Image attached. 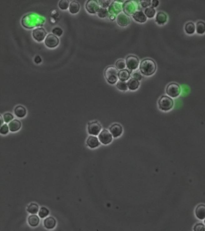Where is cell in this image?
Instances as JSON below:
<instances>
[{"instance_id":"1","label":"cell","mask_w":205,"mask_h":231,"mask_svg":"<svg viewBox=\"0 0 205 231\" xmlns=\"http://www.w3.org/2000/svg\"><path fill=\"white\" fill-rule=\"evenodd\" d=\"M45 19L36 13L26 15L22 19V24L25 28L32 29L35 27L41 26L45 23Z\"/></svg>"},{"instance_id":"2","label":"cell","mask_w":205,"mask_h":231,"mask_svg":"<svg viewBox=\"0 0 205 231\" xmlns=\"http://www.w3.org/2000/svg\"><path fill=\"white\" fill-rule=\"evenodd\" d=\"M140 70L144 76H152L157 70L156 63L151 59H145L140 64Z\"/></svg>"},{"instance_id":"3","label":"cell","mask_w":205,"mask_h":231,"mask_svg":"<svg viewBox=\"0 0 205 231\" xmlns=\"http://www.w3.org/2000/svg\"><path fill=\"white\" fill-rule=\"evenodd\" d=\"M118 72L119 71L116 67L114 66L108 67L105 69L104 71V76L109 83L114 85L118 82Z\"/></svg>"},{"instance_id":"4","label":"cell","mask_w":205,"mask_h":231,"mask_svg":"<svg viewBox=\"0 0 205 231\" xmlns=\"http://www.w3.org/2000/svg\"><path fill=\"white\" fill-rule=\"evenodd\" d=\"M123 11L127 15H132L138 8V3L134 0H128L122 4Z\"/></svg>"},{"instance_id":"5","label":"cell","mask_w":205,"mask_h":231,"mask_svg":"<svg viewBox=\"0 0 205 231\" xmlns=\"http://www.w3.org/2000/svg\"><path fill=\"white\" fill-rule=\"evenodd\" d=\"M173 100L170 97L163 95L158 101V107L163 111H168L173 107Z\"/></svg>"},{"instance_id":"6","label":"cell","mask_w":205,"mask_h":231,"mask_svg":"<svg viewBox=\"0 0 205 231\" xmlns=\"http://www.w3.org/2000/svg\"><path fill=\"white\" fill-rule=\"evenodd\" d=\"M181 93V86L176 83H171L166 88V93L172 98L178 97Z\"/></svg>"},{"instance_id":"7","label":"cell","mask_w":205,"mask_h":231,"mask_svg":"<svg viewBox=\"0 0 205 231\" xmlns=\"http://www.w3.org/2000/svg\"><path fill=\"white\" fill-rule=\"evenodd\" d=\"M126 63L127 68L131 71L138 68L140 61L137 56L131 55L126 57Z\"/></svg>"},{"instance_id":"8","label":"cell","mask_w":205,"mask_h":231,"mask_svg":"<svg viewBox=\"0 0 205 231\" xmlns=\"http://www.w3.org/2000/svg\"><path fill=\"white\" fill-rule=\"evenodd\" d=\"M101 6L96 0H88L86 4V8L90 14H96Z\"/></svg>"},{"instance_id":"9","label":"cell","mask_w":205,"mask_h":231,"mask_svg":"<svg viewBox=\"0 0 205 231\" xmlns=\"http://www.w3.org/2000/svg\"><path fill=\"white\" fill-rule=\"evenodd\" d=\"M45 44L48 48H55L59 44V39L55 35L50 33L45 39Z\"/></svg>"},{"instance_id":"10","label":"cell","mask_w":205,"mask_h":231,"mask_svg":"<svg viewBox=\"0 0 205 231\" xmlns=\"http://www.w3.org/2000/svg\"><path fill=\"white\" fill-rule=\"evenodd\" d=\"M47 36V31L43 28H37L32 31V36L38 42H42Z\"/></svg>"},{"instance_id":"11","label":"cell","mask_w":205,"mask_h":231,"mask_svg":"<svg viewBox=\"0 0 205 231\" xmlns=\"http://www.w3.org/2000/svg\"><path fill=\"white\" fill-rule=\"evenodd\" d=\"M101 129V125L97 121L90 122L88 124V131L89 134L92 135H98Z\"/></svg>"},{"instance_id":"12","label":"cell","mask_w":205,"mask_h":231,"mask_svg":"<svg viewBox=\"0 0 205 231\" xmlns=\"http://www.w3.org/2000/svg\"><path fill=\"white\" fill-rule=\"evenodd\" d=\"M99 139L103 144H108L112 141V135L110 132L104 129L99 135Z\"/></svg>"},{"instance_id":"13","label":"cell","mask_w":205,"mask_h":231,"mask_svg":"<svg viewBox=\"0 0 205 231\" xmlns=\"http://www.w3.org/2000/svg\"><path fill=\"white\" fill-rule=\"evenodd\" d=\"M123 10V7L121 3L114 1L111 4L110 7L108 8V12L110 15H118Z\"/></svg>"},{"instance_id":"14","label":"cell","mask_w":205,"mask_h":231,"mask_svg":"<svg viewBox=\"0 0 205 231\" xmlns=\"http://www.w3.org/2000/svg\"><path fill=\"white\" fill-rule=\"evenodd\" d=\"M117 23L121 27H126L130 24V18L124 12H121L116 17Z\"/></svg>"},{"instance_id":"15","label":"cell","mask_w":205,"mask_h":231,"mask_svg":"<svg viewBox=\"0 0 205 231\" xmlns=\"http://www.w3.org/2000/svg\"><path fill=\"white\" fill-rule=\"evenodd\" d=\"M110 131L113 137L118 138L122 135L123 132V128L122 126L118 124H114L111 126Z\"/></svg>"},{"instance_id":"16","label":"cell","mask_w":205,"mask_h":231,"mask_svg":"<svg viewBox=\"0 0 205 231\" xmlns=\"http://www.w3.org/2000/svg\"><path fill=\"white\" fill-rule=\"evenodd\" d=\"M132 16L134 20L138 23H144L147 21L148 17L145 15V13L141 10H137Z\"/></svg>"},{"instance_id":"17","label":"cell","mask_w":205,"mask_h":231,"mask_svg":"<svg viewBox=\"0 0 205 231\" xmlns=\"http://www.w3.org/2000/svg\"><path fill=\"white\" fill-rule=\"evenodd\" d=\"M167 19H168L167 15L162 12H158L155 18L156 23L159 25H164L167 22Z\"/></svg>"},{"instance_id":"18","label":"cell","mask_w":205,"mask_h":231,"mask_svg":"<svg viewBox=\"0 0 205 231\" xmlns=\"http://www.w3.org/2000/svg\"><path fill=\"white\" fill-rule=\"evenodd\" d=\"M8 127H9L10 131L12 132L18 131L21 127V123L20 121L15 119L9 123Z\"/></svg>"},{"instance_id":"19","label":"cell","mask_w":205,"mask_h":231,"mask_svg":"<svg viewBox=\"0 0 205 231\" xmlns=\"http://www.w3.org/2000/svg\"><path fill=\"white\" fill-rule=\"evenodd\" d=\"M196 216L200 220H205V205L201 204L196 209Z\"/></svg>"},{"instance_id":"20","label":"cell","mask_w":205,"mask_h":231,"mask_svg":"<svg viewBox=\"0 0 205 231\" xmlns=\"http://www.w3.org/2000/svg\"><path fill=\"white\" fill-rule=\"evenodd\" d=\"M87 144L89 147L94 148L99 146L100 145V142L98 138L93 136H90L87 139Z\"/></svg>"},{"instance_id":"21","label":"cell","mask_w":205,"mask_h":231,"mask_svg":"<svg viewBox=\"0 0 205 231\" xmlns=\"http://www.w3.org/2000/svg\"><path fill=\"white\" fill-rule=\"evenodd\" d=\"M127 83H128V86L129 89H130L131 91H135V90L139 88V86H140L139 80L134 78L133 77L130 78Z\"/></svg>"},{"instance_id":"22","label":"cell","mask_w":205,"mask_h":231,"mask_svg":"<svg viewBox=\"0 0 205 231\" xmlns=\"http://www.w3.org/2000/svg\"><path fill=\"white\" fill-rule=\"evenodd\" d=\"M55 224H56V220L52 217H49L44 220L45 227L48 229H53L54 228H55Z\"/></svg>"},{"instance_id":"23","label":"cell","mask_w":205,"mask_h":231,"mask_svg":"<svg viewBox=\"0 0 205 231\" xmlns=\"http://www.w3.org/2000/svg\"><path fill=\"white\" fill-rule=\"evenodd\" d=\"M131 73L128 69L120 70L118 72V78L120 80L126 82L130 78Z\"/></svg>"},{"instance_id":"24","label":"cell","mask_w":205,"mask_h":231,"mask_svg":"<svg viewBox=\"0 0 205 231\" xmlns=\"http://www.w3.org/2000/svg\"><path fill=\"white\" fill-rule=\"evenodd\" d=\"M80 8L79 3L77 1H72L69 6V12L72 14H76L78 13Z\"/></svg>"},{"instance_id":"25","label":"cell","mask_w":205,"mask_h":231,"mask_svg":"<svg viewBox=\"0 0 205 231\" xmlns=\"http://www.w3.org/2000/svg\"><path fill=\"white\" fill-rule=\"evenodd\" d=\"M15 114L19 118H23L26 115L27 110L26 109L22 106H18L14 110Z\"/></svg>"},{"instance_id":"26","label":"cell","mask_w":205,"mask_h":231,"mask_svg":"<svg viewBox=\"0 0 205 231\" xmlns=\"http://www.w3.org/2000/svg\"><path fill=\"white\" fill-rule=\"evenodd\" d=\"M28 222L31 226L35 227V226H37L39 223V218L38 216L35 214H32V216L28 217Z\"/></svg>"},{"instance_id":"27","label":"cell","mask_w":205,"mask_h":231,"mask_svg":"<svg viewBox=\"0 0 205 231\" xmlns=\"http://www.w3.org/2000/svg\"><path fill=\"white\" fill-rule=\"evenodd\" d=\"M185 31L188 35H193L195 31H196V28L195 24L193 23H188L185 25Z\"/></svg>"},{"instance_id":"28","label":"cell","mask_w":205,"mask_h":231,"mask_svg":"<svg viewBox=\"0 0 205 231\" xmlns=\"http://www.w3.org/2000/svg\"><path fill=\"white\" fill-rule=\"evenodd\" d=\"M196 32L198 35H203L205 33V23L203 21H199L196 26Z\"/></svg>"},{"instance_id":"29","label":"cell","mask_w":205,"mask_h":231,"mask_svg":"<svg viewBox=\"0 0 205 231\" xmlns=\"http://www.w3.org/2000/svg\"><path fill=\"white\" fill-rule=\"evenodd\" d=\"M27 210L30 214H36V213H38V212L39 211V207L36 203H32L27 207Z\"/></svg>"},{"instance_id":"30","label":"cell","mask_w":205,"mask_h":231,"mask_svg":"<svg viewBox=\"0 0 205 231\" xmlns=\"http://www.w3.org/2000/svg\"><path fill=\"white\" fill-rule=\"evenodd\" d=\"M144 13L148 18H153L156 14V10L152 6L146 8L144 10Z\"/></svg>"},{"instance_id":"31","label":"cell","mask_w":205,"mask_h":231,"mask_svg":"<svg viewBox=\"0 0 205 231\" xmlns=\"http://www.w3.org/2000/svg\"><path fill=\"white\" fill-rule=\"evenodd\" d=\"M70 4L69 0H60L58 3V7L62 10H66L69 8Z\"/></svg>"},{"instance_id":"32","label":"cell","mask_w":205,"mask_h":231,"mask_svg":"<svg viewBox=\"0 0 205 231\" xmlns=\"http://www.w3.org/2000/svg\"><path fill=\"white\" fill-rule=\"evenodd\" d=\"M116 87L119 90L123 91H126L129 89L128 86V83H126V82L122 81L120 80L117 82Z\"/></svg>"},{"instance_id":"33","label":"cell","mask_w":205,"mask_h":231,"mask_svg":"<svg viewBox=\"0 0 205 231\" xmlns=\"http://www.w3.org/2000/svg\"><path fill=\"white\" fill-rule=\"evenodd\" d=\"M108 13H109V12H108V10H107V8H101L99 10V11L98 12L97 15L101 18H105L108 16Z\"/></svg>"},{"instance_id":"34","label":"cell","mask_w":205,"mask_h":231,"mask_svg":"<svg viewBox=\"0 0 205 231\" xmlns=\"http://www.w3.org/2000/svg\"><path fill=\"white\" fill-rule=\"evenodd\" d=\"M49 214V211L47 208L45 207H42L40 209L39 211V216L40 218H43L47 217Z\"/></svg>"},{"instance_id":"35","label":"cell","mask_w":205,"mask_h":231,"mask_svg":"<svg viewBox=\"0 0 205 231\" xmlns=\"http://www.w3.org/2000/svg\"><path fill=\"white\" fill-rule=\"evenodd\" d=\"M116 67L119 70H122V69H124L126 67V62L123 60V59H120L118 60L116 63Z\"/></svg>"},{"instance_id":"36","label":"cell","mask_w":205,"mask_h":231,"mask_svg":"<svg viewBox=\"0 0 205 231\" xmlns=\"http://www.w3.org/2000/svg\"><path fill=\"white\" fill-rule=\"evenodd\" d=\"M98 3L101 8H109L111 5V0H99Z\"/></svg>"},{"instance_id":"37","label":"cell","mask_w":205,"mask_h":231,"mask_svg":"<svg viewBox=\"0 0 205 231\" xmlns=\"http://www.w3.org/2000/svg\"><path fill=\"white\" fill-rule=\"evenodd\" d=\"M140 3L143 8H149L152 5V0H140Z\"/></svg>"},{"instance_id":"38","label":"cell","mask_w":205,"mask_h":231,"mask_svg":"<svg viewBox=\"0 0 205 231\" xmlns=\"http://www.w3.org/2000/svg\"><path fill=\"white\" fill-rule=\"evenodd\" d=\"M52 31V33L57 36H61L63 33V30L60 27H56L55 28H54Z\"/></svg>"},{"instance_id":"39","label":"cell","mask_w":205,"mask_h":231,"mask_svg":"<svg viewBox=\"0 0 205 231\" xmlns=\"http://www.w3.org/2000/svg\"><path fill=\"white\" fill-rule=\"evenodd\" d=\"M13 116L12 114H11L10 113H6L3 116V118H4V121L6 123H9L11 121H12V120L13 119Z\"/></svg>"},{"instance_id":"40","label":"cell","mask_w":205,"mask_h":231,"mask_svg":"<svg viewBox=\"0 0 205 231\" xmlns=\"http://www.w3.org/2000/svg\"><path fill=\"white\" fill-rule=\"evenodd\" d=\"M8 130H9L8 126L6 124H4L1 126V129H0V132L2 135H6L8 133Z\"/></svg>"},{"instance_id":"41","label":"cell","mask_w":205,"mask_h":231,"mask_svg":"<svg viewBox=\"0 0 205 231\" xmlns=\"http://www.w3.org/2000/svg\"><path fill=\"white\" fill-rule=\"evenodd\" d=\"M194 230L196 231H205V226L203 224L197 223L194 226Z\"/></svg>"},{"instance_id":"42","label":"cell","mask_w":205,"mask_h":231,"mask_svg":"<svg viewBox=\"0 0 205 231\" xmlns=\"http://www.w3.org/2000/svg\"><path fill=\"white\" fill-rule=\"evenodd\" d=\"M132 77L134 78H135V79H137V80H139V81L142 79V75L138 73H134L133 75H132Z\"/></svg>"},{"instance_id":"43","label":"cell","mask_w":205,"mask_h":231,"mask_svg":"<svg viewBox=\"0 0 205 231\" xmlns=\"http://www.w3.org/2000/svg\"><path fill=\"white\" fill-rule=\"evenodd\" d=\"M159 4V0H152V7H153V8H157Z\"/></svg>"},{"instance_id":"44","label":"cell","mask_w":205,"mask_h":231,"mask_svg":"<svg viewBox=\"0 0 205 231\" xmlns=\"http://www.w3.org/2000/svg\"><path fill=\"white\" fill-rule=\"evenodd\" d=\"M42 61V58L40 57V56H36L34 58V62L36 63V64H39Z\"/></svg>"},{"instance_id":"45","label":"cell","mask_w":205,"mask_h":231,"mask_svg":"<svg viewBox=\"0 0 205 231\" xmlns=\"http://www.w3.org/2000/svg\"><path fill=\"white\" fill-rule=\"evenodd\" d=\"M109 18H110V20L113 21H114L116 19V15H110Z\"/></svg>"},{"instance_id":"46","label":"cell","mask_w":205,"mask_h":231,"mask_svg":"<svg viewBox=\"0 0 205 231\" xmlns=\"http://www.w3.org/2000/svg\"><path fill=\"white\" fill-rule=\"evenodd\" d=\"M114 1H116V2L120 3H124L125 1V0H114Z\"/></svg>"},{"instance_id":"47","label":"cell","mask_w":205,"mask_h":231,"mask_svg":"<svg viewBox=\"0 0 205 231\" xmlns=\"http://www.w3.org/2000/svg\"><path fill=\"white\" fill-rule=\"evenodd\" d=\"M1 116V125H2L3 124V119H2V116Z\"/></svg>"},{"instance_id":"48","label":"cell","mask_w":205,"mask_h":231,"mask_svg":"<svg viewBox=\"0 0 205 231\" xmlns=\"http://www.w3.org/2000/svg\"><path fill=\"white\" fill-rule=\"evenodd\" d=\"M204 223H205V220H204Z\"/></svg>"}]
</instances>
